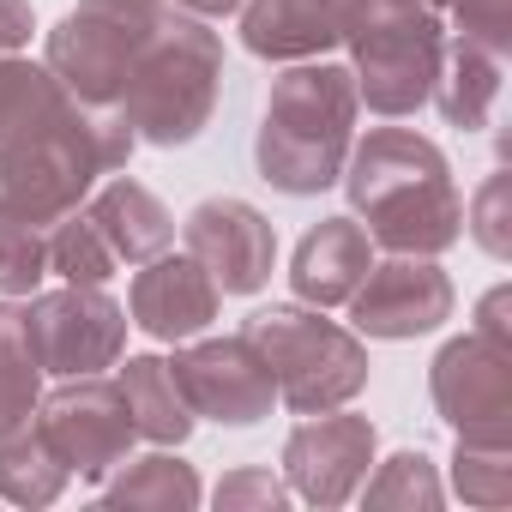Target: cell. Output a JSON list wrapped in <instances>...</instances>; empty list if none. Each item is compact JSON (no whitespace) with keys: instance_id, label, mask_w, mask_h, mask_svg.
<instances>
[{"instance_id":"obj_33","label":"cell","mask_w":512,"mask_h":512,"mask_svg":"<svg viewBox=\"0 0 512 512\" xmlns=\"http://www.w3.org/2000/svg\"><path fill=\"white\" fill-rule=\"evenodd\" d=\"M422 7H446V0H422Z\"/></svg>"},{"instance_id":"obj_31","label":"cell","mask_w":512,"mask_h":512,"mask_svg":"<svg viewBox=\"0 0 512 512\" xmlns=\"http://www.w3.org/2000/svg\"><path fill=\"white\" fill-rule=\"evenodd\" d=\"M37 19H31V0H0V55H19L31 43Z\"/></svg>"},{"instance_id":"obj_1","label":"cell","mask_w":512,"mask_h":512,"mask_svg":"<svg viewBox=\"0 0 512 512\" xmlns=\"http://www.w3.org/2000/svg\"><path fill=\"white\" fill-rule=\"evenodd\" d=\"M344 193L356 223L386 253H446L464 235V199L452 163L416 127H368L344 157Z\"/></svg>"},{"instance_id":"obj_9","label":"cell","mask_w":512,"mask_h":512,"mask_svg":"<svg viewBox=\"0 0 512 512\" xmlns=\"http://www.w3.org/2000/svg\"><path fill=\"white\" fill-rule=\"evenodd\" d=\"M43 440L61 452V464L79 476V482H103L127 452H133V416H127V398L115 380L103 374H73L61 380L49 398H37V416Z\"/></svg>"},{"instance_id":"obj_14","label":"cell","mask_w":512,"mask_h":512,"mask_svg":"<svg viewBox=\"0 0 512 512\" xmlns=\"http://www.w3.org/2000/svg\"><path fill=\"white\" fill-rule=\"evenodd\" d=\"M217 284L193 253H157V260L133 266L127 290V326H139L157 344H187L217 320Z\"/></svg>"},{"instance_id":"obj_4","label":"cell","mask_w":512,"mask_h":512,"mask_svg":"<svg viewBox=\"0 0 512 512\" xmlns=\"http://www.w3.org/2000/svg\"><path fill=\"white\" fill-rule=\"evenodd\" d=\"M241 338L266 356L272 386L296 416L338 410V404L362 398V386H368V344L350 326L326 320V308L272 302L260 314H247Z\"/></svg>"},{"instance_id":"obj_18","label":"cell","mask_w":512,"mask_h":512,"mask_svg":"<svg viewBox=\"0 0 512 512\" xmlns=\"http://www.w3.org/2000/svg\"><path fill=\"white\" fill-rule=\"evenodd\" d=\"M121 398H127V416H133V434L139 440H157V446H181L193 434V404L175 380V368L163 356H127L121 362Z\"/></svg>"},{"instance_id":"obj_19","label":"cell","mask_w":512,"mask_h":512,"mask_svg":"<svg viewBox=\"0 0 512 512\" xmlns=\"http://www.w3.org/2000/svg\"><path fill=\"white\" fill-rule=\"evenodd\" d=\"M500 67H506L500 55H488V49H476V43L452 37V43H446V55H440L434 91H428V103L440 109V121H446V127H458V133L488 127L494 97H500Z\"/></svg>"},{"instance_id":"obj_15","label":"cell","mask_w":512,"mask_h":512,"mask_svg":"<svg viewBox=\"0 0 512 512\" xmlns=\"http://www.w3.org/2000/svg\"><path fill=\"white\" fill-rule=\"evenodd\" d=\"M241 49L260 61H320L344 43L356 0H241Z\"/></svg>"},{"instance_id":"obj_11","label":"cell","mask_w":512,"mask_h":512,"mask_svg":"<svg viewBox=\"0 0 512 512\" xmlns=\"http://www.w3.org/2000/svg\"><path fill=\"white\" fill-rule=\"evenodd\" d=\"M169 368H175L193 416L223 422V428H253V422H266L272 404H278L266 356L253 350L241 332L235 338H193L187 350H175Z\"/></svg>"},{"instance_id":"obj_26","label":"cell","mask_w":512,"mask_h":512,"mask_svg":"<svg viewBox=\"0 0 512 512\" xmlns=\"http://www.w3.org/2000/svg\"><path fill=\"white\" fill-rule=\"evenodd\" d=\"M49 278V247L37 223L0 217V296H37V284Z\"/></svg>"},{"instance_id":"obj_25","label":"cell","mask_w":512,"mask_h":512,"mask_svg":"<svg viewBox=\"0 0 512 512\" xmlns=\"http://www.w3.org/2000/svg\"><path fill=\"white\" fill-rule=\"evenodd\" d=\"M452 488L470 506H512V446H482V440H458L452 446Z\"/></svg>"},{"instance_id":"obj_6","label":"cell","mask_w":512,"mask_h":512,"mask_svg":"<svg viewBox=\"0 0 512 512\" xmlns=\"http://www.w3.org/2000/svg\"><path fill=\"white\" fill-rule=\"evenodd\" d=\"M163 13V0H79L61 13V25L43 43V67L97 109H115L151 25Z\"/></svg>"},{"instance_id":"obj_30","label":"cell","mask_w":512,"mask_h":512,"mask_svg":"<svg viewBox=\"0 0 512 512\" xmlns=\"http://www.w3.org/2000/svg\"><path fill=\"white\" fill-rule=\"evenodd\" d=\"M476 338L512 350V290H506V284H494V290L476 302Z\"/></svg>"},{"instance_id":"obj_23","label":"cell","mask_w":512,"mask_h":512,"mask_svg":"<svg viewBox=\"0 0 512 512\" xmlns=\"http://www.w3.org/2000/svg\"><path fill=\"white\" fill-rule=\"evenodd\" d=\"M43 247H49V272L67 278V284H109L115 278V253L97 235V223L85 217V205H73L55 223H43Z\"/></svg>"},{"instance_id":"obj_28","label":"cell","mask_w":512,"mask_h":512,"mask_svg":"<svg viewBox=\"0 0 512 512\" xmlns=\"http://www.w3.org/2000/svg\"><path fill=\"white\" fill-rule=\"evenodd\" d=\"M446 7H452V25H458L464 43L506 61V49H512V0H446Z\"/></svg>"},{"instance_id":"obj_21","label":"cell","mask_w":512,"mask_h":512,"mask_svg":"<svg viewBox=\"0 0 512 512\" xmlns=\"http://www.w3.org/2000/svg\"><path fill=\"white\" fill-rule=\"evenodd\" d=\"M67 476L73 470L61 464V452L43 440L37 422L0 434V500H13V506H55Z\"/></svg>"},{"instance_id":"obj_27","label":"cell","mask_w":512,"mask_h":512,"mask_svg":"<svg viewBox=\"0 0 512 512\" xmlns=\"http://www.w3.org/2000/svg\"><path fill=\"white\" fill-rule=\"evenodd\" d=\"M470 241L488 253V260H512V175H488L464 211Z\"/></svg>"},{"instance_id":"obj_5","label":"cell","mask_w":512,"mask_h":512,"mask_svg":"<svg viewBox=\"0 0 512 512\" xmlns=\"http://www.w3.org/2000/svg\"><path fill=\"white\" fill-rule=\"evenodd\" d=\"M344 49H350L356 97L374 115L398 121L428 103L446 55V25H440V7H422V0H356V13L344 25Z\"/></svg>"},{"instance_id":"obj_22","label":"cell","mask_w":512,"mask_h":512,"mask_svg":"<svg viewBox=\"0 0 512 512\" xmlns=\"http://www.w3.org/2000/svg\"><path fill=\"white\" fill-rule=\"evenodd\" d=\"M37 398H43V368L25 332V308L7 296L0 302V434L25 428L37 416Z\"/></svg>"},{"instance_id":"obj_8","label":"cell","mask_w":512,"mask_h":512,"mask_svg":"<svg viewBox=\"0 0 512 512\" xmlns=\"http://www.w3.org/2000/svg\"><path fill=\"white\" fill-rule=\"evenodd\" d=\"M428 398L458 440L506 446L512 440V350L476 332L446 338L440 356L428 362Z\"/></svg>"},{"instance_id":"obj_16","label":"cell","mask_w":512,"mask_h":512,"mask_svg":"<svg viewBox=\"0 0 512 512\" xmlns=\"http://www.w3.org/2000/svg\"><path fill=\"white\" fill-rule=\"evenodd\" d=\"M374 266V241L356 217H320L290 260V290L308 308H344Z\"/></svg>"},{"instance_id":"obj_13","label":"cell","mask_w":512,"mask_h":512,"mask_svg":"<svg viewBox=\"0 0 512 512\" xmlns=\"http://www.w3.org/2000/svg\"><path fill=\"white\" fill-rule=\"evenodd\" d=\"M374 464V422L338 410H320L290 428L284 440V482L308 506H344Z\"/></svg>"},{"instance_id":"obj_32","label":"cell","mask_w":512,"mask_h":512,"mask_svg":"<svg viewBox=\"0 0 512 512\" xmlns=\"http://www.w3.org/2000/svg\"><path fill=\"white\" fill-rule=\"evenodd\" d=\"M175 7H187V13H199V19H223V13L241 7V0H175Z\"/></svg>"},{"instance_id":"obj_17","label":"cell","mask_w":512,"mask_h":512,"mask_svg":"<svg viewBox=\"0 0 512 512\" xmlns=\"http://www.w3.org/2000/svg\"><path fill=\"white\" fill-rule=\"evenodd\" d=\"M85 217H91L97 235L109 241L115 266H145V260H157V253L175 247V217H169V205H163L145 181H133V175L103 181V187L91 193Z\"/></svg>"},{"instance_id":"obj_2","label":"cell","mask_w":512,"mask_h":512,"mask_svg":"<svg viewBox=\"0 0 512 512\" xmlns=\"http://www.w3.org/2000/svg\"><path fill=\"white\" fill-rule=\"evenodd\" d=\"M356 79L338 61H290L272 79L266 115H260V139H253V163L260 181L308 199L326 193L344 175V157L356 145Z\"/></svg>"},{"instance_id":"obj_3","label":"cell","mask_w":512,"mask_h":512,"mask_svg":"<svg viewBox=\"0 0 512 512\" xmlns=\"http://www.w3.org/2000/svg\"><path fill=\"white\" fill-rule=\"evenodd\" d=\"M217 85H223V37L199 13L163 0V13L145 37L115 109L127 115L133 139L169 151V145H193L211 127Z\"/></svg>"},{"instance_id":"obj_12","label":"cell","mask_w":512,"mask_h":512,"mask_svg":"<svg viewBox=\"0 0 512 512\" xmlns=\"http://www.w3.org/2000/svg\"><path fill=\"white\" fill-rule=\"evenodd\" d=\"M181 241L187 253L211 272V284L223 296H253L272 284V266H278V229L260 205L247 199H199L187 217H181Z\"/></svg>"},{"instance_id":"obj_7","label":"cell","mask_w":512,"mask_h":512,"mask_svg":"<svg viewBox=\"0 0 512 512\" xmlns=\"http://www.w3.org/2000/svg\"><path fill=\"white\" fill-rule=\"evenodd\" d=\"M25 332L37 350V368L55 380L103 374L127 350V308L103 284H67L25 302Z\"/></svg>"},{"instance_id":"obj_10","label":"cell","mask_w":512,"mask_h":512,"mask_svg":"<svg viewBox=\"0 0 512 512\" xmlns=\"http://www.w3.org/2000/svg\"><path fill=\"white\" fill-rule=\"evenodd\" d=\"M452 278L434 266V253H392V260H374L368 278L356 284V296L344 302L350 308V326L356 338H386V344H404V338H428L452 320Z\"/></svg>"},{"instance_id":"obj_20","label":"cell","mask_w":512,"mask_h":512,"mask_svg":"<svg viewBox=\"0 0 512 512\" xmlns=\"http://www.w3.org/2000/svg\"><path fill=\"white\" fill-rule=\"evenodd\" d=\"M205 500V488H199V470L187 464V458H175V452H145V458H121L115 464V476H103V506H115V512H139V506H157V512H193Z\"/></svg>"},{"instance_id":"obj_24","label":"cell","mask_w":512,"mask_h":512,"mask_svg":"<svg viewBox=\"0 0 512 512\" xmlns=\"http://www.w3.org/2000/svg\"><path fill=\"white\" fill-rule=\"evenodd\" d=\"M362 500L368 506H398V512H434L440 500H446V488H440V470H434V458L428 452H392L374 476H362Z\"/></svg>"},{"instance_id":"obj_29","label":"cell","mask_w":512,"mask_h":512,"mask_svg":"<svg viewBox=\"0 0 512 512\" xmlns=\"http://www.w3.org/2000/svg\"><path fill=\"white\" fill-rule=\"evenodd\" d=\"M211 500H217V512H278V506H290V482L284 476H272V470H229L217 488H211Z\"/></svg>"}]
</instances>
